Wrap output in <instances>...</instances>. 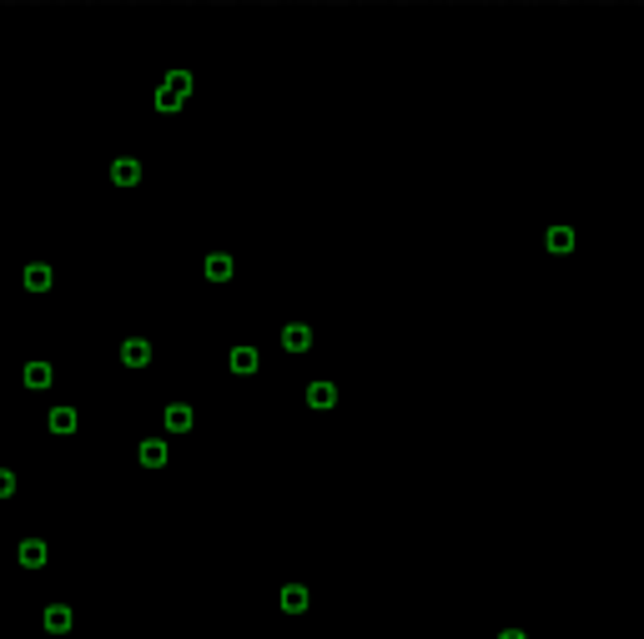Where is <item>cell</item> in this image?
<instances>
[{
  "mask_svg": "<svg viewBox=\"0 0 644 639\" xmlns=\"http://www.w3.org/2000/svg\"><path fill=\"white\" fill-rule=\"evenodd\" d=\"M46 629H51V634H66V629H71V609H61V604L46 609Z\"/></svg>",
  "mask_w": 644,
  "mask_h": 639,
  "instance_id": "cell-2",
  "label": "cell"
},
{
  "mask_svg": "<svg viewBox=\"0 0 644 639\" xmlns=\"http://www.w3.org/2000/svg\"><path fill=\"white\" fill-rule=\"evenodd\" d=\"M20 564L40 569V564H46V544H26V549H20Z\"/></svg>",
  "mask_w": 644,
  "mask_h": 639,
  "instance_id": "cell-3",
  "label": "cell"
},
{
  "mask_svg": "<svg viewBox=\"0 0 644 639\" xmlns=\"http://www.w3.org/2000/svg\"><path fill=\"white\" fill-rule=\"evenodd\" d=\"M10 488H15V483H10V474H0V494H10Z\"/></svg>",
  "mask_w": 644,
  "mask_h": 639,
  "instance_id": "cell-5",
  "label": "cell"
},
{
  "mask_svg": "<svg viewBox=\"0 0 644 639\" xmlns=\"http://www.w3.org/2000/svg\"><path fill=\"white\" fill-rule=\"evenodd\" d=\"M232 363H237V373H252V368H257V357H252V353H237Z\"/></svg>",
  "mask_w": 644,
  "mask_h": 639,
  "instance_id": "cell-4",
  "label": "cell"
},
{
  "mask_svg": "<svg viewBox=\"0 0 644 639\" xmlns=\"http://www.w3.org/2000/svg\"><path fill=\"white\" fill-rule=\"evenodd\" d=\"M504 639H524V634H519V629H508V634H504Z\"/></svg>",
  "mask_w": 644,
  "mask_h": 639,
  "instance_id": "cell-6",
  "label": "cell"
},
{
  "mask_svg": "<svg viewBox=\"0 0 644 639\" xmlns=\"http://www.w3.org/2000/svg\"><path fill=\"white\" fill-rule=\"evenodd\" d=\"M282 609H287V614H303V609H307V589H297V584L282 589Z\"/></svg>",
  "mask_w": 644,
  "mask_h": 639,
  "instance_id": "cell-1",
  "label": "cell"
}]
</instances>
